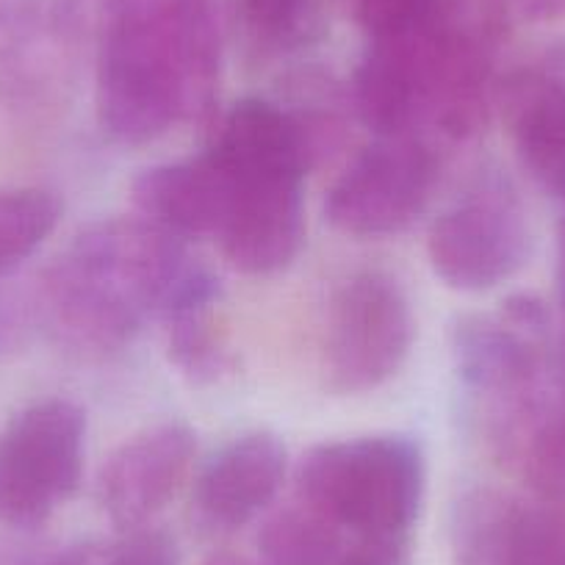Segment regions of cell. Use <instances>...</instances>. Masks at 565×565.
Listing matches in <instances>:
<instances>
[{"mask_svg":"<svg viewBox=\"0 0 565 565\" xmlns=\"http://www.w3.org/2000/svg\"><path fill=\"white\" fill-rule=\"evenodd\" d=\"M222 78L216 0H103L95 103L103 134L141 148L214 114Z\"/></svg>","mask_w":565,"mask_h":565,"instance_id":"obj_1","label":"cell"},{"mask_svg":"<svg viewBox=\"0 0 565 565\" xmlns=\"http://www.w3.org/2000/svg\"><path fill=\"white\" fill-rule=\"evenodd\" d=\"M198 264L183 238L141 216L92 222L45 269L36 306L62 347L111 355L164 319Z\"/></svg>","mask_w":565,"mask_h":565,"instance_id":"obj_2","label":"cell"},{"mask_svg":"<svg viewBox=\"0 0 565 565\" xmlns=\"http://www.w3.org/2000/svg\"><path fill=\"white\" fill-rule=\"evenodd\" d=\"M452 361L460 391L482 407L491 444L513 458L537 418L565 394L552 313L532 295L460 317Z\"/></svg>","mask_w":565,"mask_h":565,"instance_id":"obj_3","label":"cell"},{"mask_svg":"<svg viewBox=\"0 0 565 565\" xmlns=\"http://www.w3.org/2000/svg\"><path fill=\"white\" fill-rule=\"evenodd\" d=\"M424 486L422 444L402 433L317 444L297 466V497L352 537L407 541Z\"/></svg>","mask_w":565,"mask_h":565,"instance_id":"obj_4","label":"cell"},{"mask_svg":"<svg viewBox=\"0 0 565 565\" xmlns=\"http://www.w3.org/2000/svg\"><path fill=\"white\" fill-rule=\"evenodd\" d=\"M532 253V222L519 183L497 161L480 164L430 225L427 255L449 289L486 295L513 280Z\"/></svg>","mask_w":565,"mask_h":565,"instance_id":"obj_5","label":"cell"},{"mask_svg":"<svg viewBox=\"0 0 565 565\" xmlns=\"http://www.w3.org/2000/svg\"><path fill=\"white\" fill-rule=\"evenodd\" d=\"M416 341L407 289L385 269H358L333 291L324 333V377L339 396L383 388L405 369Z\"/></svg>","mask_w":565,"mask_h":565,"instance_id":"obj_6","label":"cell"},{"mask_svg":"<svg viewBox=\"0 0 565 565\" xmlns=\"http://www.w3.org/2000/svg\"><path fill=\"white\" fill-rule=\"evenodd\" d=\"M86 413L51 396L0 430V524L36 530L75 497L84 477Z\"/></svg>","mask_w":565,"mask_h":565,"instance_id":"obj_7","label":"cell"},{"mask_svg":"<svg viewBox=\"0 0 565 565\" xmlns=\"http://www.w3.org/2000/svg\"><path fill=\"white\" fill-rule=\"evenodd\" d=\"M441 164V145L430 136H374L330 186L324 220L355 238L405 233L430 209Z\"/></svg>","mask_w":565,"mask_h":565,"instance_id":"obj_8","label":"cell"},{"mask_svg":"<svg viewBox=\"0 0 565 565\" xmlns=\"http://www.w3.org/2000/svg\"><path fill=\"white\" fill-rule=\"evenodd\" d=\"M214 161L227 178V209L214 238L227 264L249 277L289 269L306 244L308 172L295 167L231 164L220 156Z\"/></svg>","mask_w":565,"mask_h":565,"instance_id":"obj_9","label":"cell"},{"mask_svg":"<svg viewBox=\"0 0 565 565\" xmlns=\"http://www.w3.org/2000/svg\"><path fill=\"white\" fill-rule=\"evenodd\" d=\"M198 436L183 422H161L119 444L97 477V502L117 530L130 532L170 504L189 477Z\"/></svg>","mask_w":565,"mask_h":565,"instance_id":"obj_10","label":"cell"},{"mask_svg":"<svg viewBox=\"0 0 565 565\" xmlns=\"http://www.w3.org/2000/svg\"><path fill=\"white\" fill-rule=\"evenodd\" d=\"M497 106L532 181L565 203V40L504 75Z\"/></svg>","mask_w":565,"mask_h":565,"instance_id":"obj_11","label":"cell"},{"mask_svg":"<svg viewBox=\"0 0 565 565\" xmlns=\"http://www.w3.org/2000/svg\"><path fill=\"white\" fill-rule=\"evenodd\" d=\"M466 565H565V504L469 491L455 508Z\"/></svg>","mask_w":565,"mask_h":565,"instance_id":"obj_12","label":"cell"},{"mask_svg":"<svg viewBox=\"0 0 565 565\" xmlns=\"http://www.w3.org/2000/svg\"><path fill=\"white\" fill-rule=\"evenodd\" d=\"M289 471L286 444L269 430H253L227 441L194 480V510L205 526L238 530L269 510Z\"/></svg>","mask_w":565,"mask_h":565,"instance_id":"obj_13","label":"cell"},{"mask_svg":"<svg viewBox=\"0 0 565 565\" xmlns=\"http://www.w3.org/2000/svg\"><path fill=\"white\" fill-rule=\"evenodd\" d=\"M141 220L175 238H216L227 209V178L203 150L183 161L148 167L130 186Z\"/></svg>","mask_w":565,"mask_h":565,"instance_id":"obj_14","label":"cell"},{"mask_svg":"<svg viewBox=\"0 0 565 565\" xmlns=\"http://www.w3.org/2000/svg\"><path fill=\"white\" fill-rule=\"evenodd\" d=\"M220 300V277L200 260L161 319L167 328L170 361L189 383H216L231 369V355L216 324Z\"/></svg>","mask_w":565,"mask_h":565,"instance_id":"obj_15","label":"cell"},{"mask_svg":"<svg viewBox=\"0 0 565 565\" xmlns=\"http://www.w3.org/2000/svg\"><path fill=\"white\" fill-rule=\"evenodd\" d=\"M344 552V530L300 497L271 513L258 532L260 565H339Z\"/></svg>","mask_w":565,"mask_h":565,"instance_id":"obj_16","label":"cell"},{"mask_svg":"<svg viewBox=\"0 0 565 565\" xmlns=\"http://www.w3.org/2000/svg\"><path fill=\"white\" fill-rule=\"evenodd\" d=\"M62 214V200L51 189H0V277L20 269L53 236Z\"/></svg>","mask_w":565,"mask_h":565,"instance_id":"obj_17","label":"cell"},{"mask_svg":"<svg viewBox=\"0 0 565 565\" xmlns=\"http://www.w3.org/2000/svg\"><path fill=\"white\" fill-rule=\"evenodd\" d=\"M244 34L264 53H291L319 29L317 0H236Z\"/></svg>","mask_w":565,"mask_h":565,"instance_id":"obj_18","label":"cell"},{"mask_svg":"<svg viewBox=\"0 0 565 565\" xmlns=\"http://www.w3.org/2000/svg\"><path fill=\"white\" fill-rule=\"evenodd\" d=\"M352 7L369 40H380L416 31L444 7V0H352Z\"/></svg>","mask_w":565,"mask_h":565,"instance_id":"obj_19","label":"cell"},{"mask_svg":"<svg viewBox=\"0 0 565 565\" xmlns=\"http://www.w3.org/2000/svg\"><path fill=\"white\" fill-rule=\"evenodd\" d=\"M103 565H181V552L170 532L141 526L106 546Z\"/></svg>","mask_w":565,"mask_h":565,"instance_id":"obj_20","label":"cell"},{"mask_svg":"<svg viewBox=\"0 0 565 565\" xmlns=\"http://www.w3.org/2000/svg\"><path fill=\"white\" fill-rule=\"evenodd\" d=\"M339 565H407V541L394 537H355Z\"/></svg>","mask_w":565,"mask_h":565,"instance_id":"obj_21","label":"cell"},{"mask_svg":"<svg viewBox=\"0 0 565 565\" xmlns=\"http://www.w3.org/2000/svg\"><path fill=\"white\" fill-rule=\"evenodd\" d=\"M103 559H106V546L103 543L84 541L31 554L20 565H103Z\"/></svg>","mask_w":565,"mask_h":565,"instance_id":"obj_22","label":"cell"},{"mask_svg":"<svg viewBox=\"0 0 565 565\" xmlns=\"http://www.w3.org/2000/svg\"><path fill=\"white\" fill-rule=\"evenodd\" d=\"M510 18L530 20V23H548L565 18V0H499Z\"/></svg>","mask_w":565,"mask_h":565,"instance_id":"obj_23","label":"cell"},{"mask_svg":"<svg viewBox=\"0 0 565 565\" xmlns=\"http://www.w3.org/2000/svg\"><path fill=\"white\" fill-rule=\"evenodd\" d=\"M554 280H557V302L563 317V361H565V216L557 225V258H554Z\"/></svg>","mask_w":565,"mask_h":565,"instance_id":"obj_24","label":"cell"},{"mask_svg":"<svg viewBox=\"0 0 565 565\" xmlns=\"http://www.w3.org/2000/svg\"><path fill=\"white\" fill-rule=\"evenodd\" d=\"M205 565H253V563L244 557H236V554H216V557H211Z\"/></svg>","mask_w":565,"mask_h":565,"instance_id":"obj_25","label":"cell"}]
</instances>
